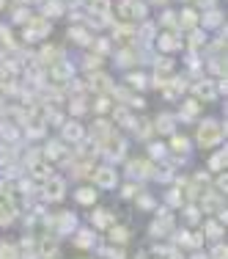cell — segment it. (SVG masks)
Masks as SVG:
<instances>
[{"label":"cell","instance_id":"1","mask_svg":"<svg viewBox=\"0 0 228 259\" xmlns=\"http://www.w3.org/2000/svg\"><path fill=\"white\" fill-rule=\"evenodd\" d=\"M149 3L146 0H113V14L119 17V22H129V25H138V22L151 20L149 17Z\"/></svg>","mask_w":228,"mask_h":259},{"label":"cell","instance_id":"2","mask_svg":"<svg viewBox=\"0 0 228 259\" xmlns=\"http://www.w3.org/2000/svg\"><path fill=\"white\" fill-rule=\"evenodd\" d=\"M223 138H225V127H223V121L214 119V116L201 119L198 127H195V144H198L201 149H212V146H217Z\"/></svg>","mask_w":228,"mask_h":259},{"label":"cell","instance_id":"3","mask_svg":"<svg viewBox=\"0 0 228 259\" xmlns=\"http://www.w3.org/2000/svg\"><path fill=\"white\" fill-rule=\"evenodd\" d=\"M50 33H52V22L44 20L41 14H33L25 25H22V39H25V45H39V41L50 39Z\"/></svg>","mask_w":228,"mask_h":259},{"label":"cell","instance_id":"4","mask_svg":"<svg viewBox=\"0 0 228 259\" xmlns=\"http://www.w3.org/2000/svg\"><path fill=\"white\" fill-rule=\"evenodd\" d=\"M190 91V75H170L168 80H165L162 85H159V97H162L168 105H174L182 100V94H187Z\"/></svg>","mask_w":228,"mask_h":259},{"label":"cell","instance_id":"5","mask_svg":"<svg viewBox=\"0 0 228 259\" xmlns=\"http://www.w3.org/2000/svg\"><path fill=\"white\" fill-rule=\"evenodd\" d=\"M119 171H116L113 163H104V165H94V174H91V185L96 190H116L119 185Z\"/></svg>","mask_w":228,"mask_h":259},{"label":"cell","instance_id":"6","mask_svg":"<svg viewBox=\"0 0 228 259\" xmlns=\"http://www.w3.org/2000/svg\"><path fill=\"white\" fill-rule=\"evenodd\" d=\"M75 72H77L75 61L61 58V61H55L52 66H47V80H52L50 85H58V89H64V85L69 83L72 77H75Z\"/></svg>","mask_w":228,"mask_h":259},{"label":"cell","instance_id":"7","mask_svg":"<svg viewBox=\"0 0 228 259\" xmlns=\"http://www.w3.org/2000/svg\"><path fill=\"white\" fill-rule=\"evenodd\" d=\"M154 47L159 50V55H174L179 50H184V33H179V30H159L157 39H154Z\"/></svg>","mask_w":228,"mask_h":259},{"label":"cell","instance_id":"8","mask_svg":"<svg viewBox=\"0 0 228 259\" xmlns=\"http://www.w3.org/2000/svg\"><path fill=\"white\" fill-rule=\"evenodd\" d=\"M58 138L64 141L66 146H77V144H83L88 135H85V124L80 119H66L64 124L58 127Z\"/></svg>","mask_w":228,"mask_h":259},{"label":"cell","instance_id":"9","mask_svg":"<svg viewBox=\"0 0 228 259\" xmlns=\"http://www.w3.org/2000/svg\"><path fill=\"white\" fill-rule=\"evenodd\" d=\"M190 94H193L201 105L203 102H214L220 97L217 85H214V77H201V80H195V83H190Z\"/></svg>","mask_w":228,"mask_h":259},{"label":"cell","instance_id":"10","mask_svg":"<svg viewBox=\"0 0 228 259\" xmlns=\"http://www.w3.org/2000/svg\"><path fill=\"white\" fill-rule=\"evenodd\" d=\"M127 168H129V177H138V180H151L154 174H157V163L154 160H149V157H129L127 160Z\"/></svg>","mask_w":228,"mask_h":259},{"label":"cell","instance_id":"11","mask_svg":"<svg viewBox=\"0 0 228 259\" xmlns=\"http://www.w3.org/2000/svg\"><path fill=\"white\" fill-rule=\"evenodd\" d=\"M41 193H44V201H52V204H58V201L66 199V180L58 174H52L50 180L41 185Z\"/></svg>","mask_w":228,"mask_h":259},{"label":"cell","instance_id":"12","mask_svg":"<svg viewBox=\"0 0 228 259\" xmlns=\"http://www.w3.org/2000/svg\"><path fill=\"white\" fill-rule=\"evenodd\" d=\"M113 133H116V127H113V121H110L107 116H96L94 124H91V130H85V135H91V141H94L96 146L104 144Z\"/></svg>","mask_w":228,"mask_h":259},{"label":"cell","instance_id":"13","mask_svg":"<svg viewBox=\"0 0 228 259\" xmlns=\"http://www.w3.org/2000/svg\"><path fill=\"white\" fill-rule=\"evenodd\" d=\"M223 9L220 6H214V9H206V11H201V17H198V28H203L206 33H212V30H223L225 28V20H223Z\"/></svg>","mask_w":228,"mask_h":259},{"label":"cell","instance_id":"14","mask_svg":"<svg viewBox=\"0 0 228 259\" xmlns=\"http://www.w3.org/2000/svg\"><path fill=\"white\" fill-rule=\"evenodd\" d=\"M151 124H154V133H157V135H174V133H179V121H176L174 110H159V113L151 119Z\"/></svg>","mask_w":228,"mask_h":259},{"label":"cell","instance_id":"15","mask_svg":"<svg viewBox=\"0 0 228 259\" xmlns=\"http://www.w3.org/2000/svg\"><path fill=\"white\" fill-rule=\"evenodd\" d=\"M72 152V146H66L61 138H50L44 144V149H41V160H47V163H58V160H66Z\"/></svg>","mask_w":228,"mask_h":259},{"label":"cell","instance_id":"16","mask_svg":"<svg viewBox=\"0 0 228 259\" xmlns=\"http://www.w3.org/2000/svg\"><path fill=\"white\" fill-rule=\"evenodd\" d=\"M85 80H88V94L94 91V94H110V89L116 85V80L107 75L104 69H99V72H91V75H85Z\"/></svg>","mask_w":228,"mask_h":259},{"label":"cell","instance_id":"17","mask_svg":"<svg viewBox=\"0 0 228 259\" xmlns=\"http://www.w3.org/2000/svg\"><path fill=\"white\" fill-rule=\"evenodd\" d=\"M182 105H179V110H176V121L179 124H190V121H195L201 116V110H203V105L195 100V97H187V100H179Z\"/></svg>","mask_w":228,"mask_h":259},{"label":"cell","instance_id":"18","mask_svg":"<svg viewBox=\"0 0 228 259\" xmlns=\"http://www.w3.org/2000/svg\"><path fill=\"white\" fill-rule=\"evenodd\" d=\"M94 30H88L80 22V25H69V30H66V39H69V45H75L80 47V50H88L91 47V41H94Z\"/></svg>","mask_w":228,"mask_h":259},{"label":"cell","instance_id":"19","mask_svg":"<svg viewBox=\"0 0 228 259\" xmlns=\"http://www.w3.org/2000/svg\"><path fill=\"white\" fill-rule=\"evenodd\" d=\"M170 229H174V215H170V209H157V215H154V221L149 226V234L151 237H168Z\"/></svg>","mask_w":228,"mask_h":259},{"label":"cell","instance_id":"20","mask_svg":"<svg viewBox=\"0 0 228 259\" xmlns=\"http://www.w3.org/2000/svg\"><path fill=\"white\" fill-rule=\"evenodd\" d=\"M198 17H201L198 9H193V6H182V9L176 11V30L179 33H187V30L198 28Z\"/></svg>","mask_w":228,"mask_h":259},{"label":"cell","instance_id":"21","mask_svg":"<svg viewBox=\"0 0 228 259\" xmlns=\"http://www.w3.org/2000/svg\"><path fill=\"white\" fill-rule=\"evenodd\" d=\"M121 83L127 85L129 91H149V72H143V69H129L124 72V77H121Z\"/></svg>","mask_w":228,"mask_h":259},{"label":"cell","instance_id":"22","mask_svg":"<svg viewBox=\"0 0 228 259\" xmlns=\"http://www.w3.org/2000/svg\"><path fill=\"white\" fill-rule=\"evenodd\" d=\"M206 41H209V33L203 28H193L184 33V50L190 53H203L206 50Z\"/></svg>","mask_w":228,"mask_h":259},{"label":"cell","instance_id":"23","mask_svg":"<svg viewBox=\"0 0 228 259\" xmlns=\"http://www.w3.org/2000/svg\"><path fill=\"white\" fill-rule=\"evenodd\" d=\"M66 110H69V119H80L83 113L91 110V94H72L66 100Z\"/></svg>","mask_w":228,"mask_h":259},{"label":"cell","instance_id":"24","mask_svg":"<svg viewBox=\"0 0 228 259\" xmlns=\"http://www.w3.org/2000/svg\"><path fill=\"white\" fill-rule=\"evenodd\" d=\"M168 152H174V155L179 157H190V152H193V141L187 138V135H182V133H174V135H168Z\"/></svg>","mask_w":228,"mask_h":259},{"label":"cell","instance_id":"25","mask_svg":"<svg viewBox=\"0 0 228 259\" xmlns=\"http://www.w3.org/2000/svg\"><path fill=\"white\" fill-rule=\"evenodd\" d=\"M52 229L55 234H72L77 229V215L75 212H58V215H52Z\"/></svg>","mask_w":228,"mask_h":259},{"label":"cell","instance_id":"26","mask_svg":"<svg viewBox=\"0 0 228 259\" xmlns=\"http://www.w3.org/2000/svg\"><path fill=\"white\" fill-rule=\"evenodd\" d=\"M72 245H75V248H94L96 232L91 229V226H77V229L72 232Z\"/></svg>","mask_w":228,"mask_h":259},{"label":"cell","instance_id":"27","mask_svg":"<svg viewBox=\"0 0 228 259\" xmlns=\"http://www.w3.org/2000/svg\"><path fill=\"white\" fill-rule=\"evenodd\" d=\"M83 61H77V69H83L85 75H91V72H99L104 69V58L102 55H96V53H91V50H83V55H80Z\"/></svg>","mask_w":228,"mask_h":259},{"label":"cell","instance_id":"28","mask_svg":"<svg viewBox=\"0 0 228 259\" xmlns=\"http://www.w3.org/2000/svg\"><path fill=\"white\" fill-rule=\"evenodd\" d=\"M110 226H116V215L113 209H104V207H96L94 215H91V229H110Z\"/></svg>","mask_w":228,"mask_h":259},{"label":"cell","instance_id":"29","mask_svg":"<svg viewBox=\"0 0 228 259\" xmlns=\"http://www.w3.org/2000/svg\"><path fill=\"white\" fill-rule=\"evenodd\" d=\"M88 17L113 20V0H88Z\"/></svg>","mask_w":228,"mask_h":259},{"label":"cell","instance_id":"30","mask_svg":"<svg viewBox=\"0 0 228 259\" xmlns=\"http://www.w3.org/2000/svg\"><path fill=\"white\" fill-rule=\"evenodd\" d=\"M96 199H99V193H96L94 185H80V188L75 190V201L83 204V207H94Z\"/></svg>","mask_w":228,"mask_h":259},{"label":"cell","instance_id":"31","mask_svg":"<svg viewBox=\"0 0 228 259\" xmlns=\"http://www.w3.org/2000/svg\"><path fill=\"white\" fill-rule=\"evenodd\" d=\"M41 17H44V20H50V22L66 17L64 3H61V0H44V3H41Z\"/></svg>","mask_w":228,"mask_h":259},{"label":"cell","instance_id":"32","mask_svg":"<svg viewBox=\"0 0 228 259\" xmlns=\"http://www.w3.org/2000/svg\"><path fill=\"white\" fill-rule=\"evenodd\" d=\"M113 100H110V94H94L91 97V113L94 116H107L110 110H113Z\"/></svg>","mask_w":228,"mask_h":259},{"label":"cell","instance_id":"33","mask_svg":"<svg viewBox=\"0 0 228 259\" xmlns=\"http://www.w3.org/2000/svg\"><path fill=\"white\" fill-rule=\"evenodd\" d=\"M28 171H30V177H33V180L39 182V185H44V182L52 177V163H47V160H39V163H33Z\"/></svg>","mask_w":228,"mask_h":259},{"label":"cell","instance_id":"34","mask_svg":"<svg viewBox=\"0 0 228 259\" xmlns=\"http://www.w3.org/2000/svg\"><path fill=\"white\" fill-rule=\"evenodd\" d=\"M132 135L138 141H143V144H149V141H154V124H151V119H138V124H135V130H132Z\"/></svg>","mask_w":228,"mask_h":259},{"label":"cell","instance_id":"35","mask_svg":"<svg viewBox=\"0 0 228 259\" xmlns=\"http://www.w3.org/2000/svg\"><path fill=\"white\" fill-rule=\"evenodd\" d=\"M228 163V152L225 149H214V155L206 160V171H214V174H223Z\"/></svg>","mask_w":228,"mask_h":259},{"label":"cell","instance_id":"36","mask_svg":"<svg viewBox=\"0 0 228 259\" xmlns=\"http://www.w3.org/2000/svg\"><path fill=\"white\" fill-rule=\"evenodd\" d=\"M17 160H20V149H17V144H0V168L14 165Z\"/></svg>","mask_w":228,"mask_h":259},{"label":"cell","instance_id":"37","mask_svg":"<svg viewBox=\"0 0 228 259\" xmlns=\"http://www.w3.org/2000/svg\"><path fill=\"white\" fill-rule=\"evenodd\" d=\"M223 55H209L203 64H206V72L209 75H214V80H220V77H225V64H223Z\"/></svg>","mask_w":228,"mask_h":259},{"label":"cell","instance_id":"38","mask_svg":"<svg viewBox=\"0 0 228 259\" xmlns=\"http://www.w3.org/2000/svg\"><path fill=\"white\" fill-rule=\"evenodd\" d=\"M154 22H157L159 30H176V11L174 9H159V17Z\"/></svg>","mask_w":228,"mask_h":259},{"label":"cell","instance_id":"39","mask_svg":"<svg viewBox=\"0 0 228 259\" xmlns=\"http://www.w3.org/2000/svg\"><path fill=\"white\" fill-rule=\"evenodd\" d=\"M223 232H225V229H223V224H220V221H214V218H206V221H203V234H206L212 243H220Z\"/></svg>","mask_w":228,"mask_h":259},{"label":"cell","instance_id":"40","mask_svg":"<svg viewBox=\"0 0 228 259\" xmlns=\"http://www.w3.org/2000/svg\"><path fill=\"white\" fill-rule=\"evenodd\" d=\"M30 17H33L30 6H11V22H14V25H25Z\"/></svg>","mask_w":228,"mask_h":259},{"label":"cell","instance_id":"41","mask_svg":"<svg viewBox=\"0 0 228 259\" xmlns=\"http://www.w3.org/2000/svg\"><path fill=\"white\" fill-rule=\"evenodd\" d=\"M146 149H149V152H146V157H149V160L168 157V146H165L162 141H149V144H146Z\"/></svg>","mask_w":228,"mask_h":259},{"label":"cell","instance_id":"42","mask_svg":"<svg viewBox=\"0 0 228 259\" xmlns=\"http://www.w3.org/2000/svg\"><path fill=\"white\" fill-rule=\"evenodd\" d=\"M129 237H132V232L127 229V226H110V243H119V245H127Z\"/></svg>","mask_w":228,"mask_h":259},{"label":"cell","instance_id":"43","mask_svg":"<svg viewBox=\"0 0 228 259\" xmlns=\"http://www.w3.org/2000/svg\"><path fill=\"white\" fill-rule=\"evenodd\" d=\"M17 221V209L6 201H0V226H11Z\"/></svg>","mask_w":228,"mask_h":259},{"label":"cell","instance_id":"44","mask_svg":"<svg viewBox=\"0 0 228 259\" xmlns=\"http://www.w3.org/2000/svg\"><path fill=\"white\" fill-rule=\"evenodd\" d=\"M184 207V221H187V226H195L201 221V209H198V204H193V201H190V204H182Z\"/></svg>","mask_w":228,"mask_h":259},{"label":"cell","instance_id":"45","mask_svg":"<svg viewBox=\"0 0 228 259\" xmlns=\"http://www.w3.org/2000/svg\"><path fill=\"white\" fill-rule=\"evenodd\" d=\"M0 259H20V245L0 243Z\"/></svg>","mask_w":228,"mask_h":259},{"label":"cell","instance_id":"46","mask_svg":"<svg viewBox=\"0 0 228 259\" xmlns=\"http://www.w3.org/2000/svg\"><path fill=\"white\" fill-rule=\"evenodd\" d=\"M165 204H168V207H182L184 204V196H179L176 188H168V190H165Z\"/></svg>","mask_w":228,"mask_h":259},{"label":"cell","instance_id":"47","mask_svg":"<svg viewBox=\"0 0 228 259\" xmlns=\"http://www.w3.org/2000/svg\"><path fill=\"white\" fill-rule=\"evenodd\" d=\"M138 193H140V185L135 182V180H132V182H127L124 188H121V199H135Z\"/></svg>","mask_w":228,"mask_h":259},{"label":"cell","instance_id":"48","mask_svg":"<svg viewBox=\"0 0 228 259\" xmlns=\"http://www.w3.org/2000/svg\"><path fill=\"white\" fill-rule=\"evenodd\" d=\"M135 204H138L140 209H151L154 207V196L151 193H138L135 196Z\"/></svg>","mask_w":228,"mask_h":259},{"label":"cell","instance_id":"49","mask_svg":"<svg viewBox=\"0 0 228 259\" xmlns=\"http://www.w3.org/2000/svg\"><path fill=\"white\" fill-rule=\"evenodd\" d=\"M209 259H228V248H225V243H214V248L206 254Z\"/></svg>","mask_w":228,"mask_h":259},{"label":"cell","instance_id":"50","mask_svg":"<svg viewBox=\"0 0 228 259\" xmlns=\"http://www.w3.org/2000/svg\"><path fill=\"white\" fill-rule=\"evenodd\" d=\"M99 254L104 259H127V254H124V248H121V245H119V248H102Z\"/></svg>","mask_w":228,"mask_h":259},{"label":"cell","instance_id":"51","mask_svg":"<svg viewBox=\"0 0 228 259\" xmlns=\"http://www.w3.org/2000/svg\"><path fill=\"white\" fill-rule=\"evenodd\" d=\"M146 3H149V9H151V6H154V9H168L170 0H146Z\"/></svg>","mask_w":228,"mask_h":259},{"label":"cell","instance_id":"52","mask_svg":"<svg viewBox=\"0 0 228 259\" xmlns=\"http://www.w3.org/2000/svg\"><path fill=\"white\" fill-rule=\"evenodd\" d=\"M176 3H182V6H193V0H176Z\"/></svg>","mask_w":228,"mask_h":259},{"label":"cell","instance_id":"53","mask_svg":"<svg viewBox=\"0 0 228 259\" xmlns=\"http://www.w3.org/2000/svg\"><path fill=\"white\" fill-rule=\"evenodd\" d=\"M193 259H209V256H206V254H195Z\"/></svg>","mask_w":228,"mask_h":259},{"label":"cell","instance_id":"54","mask_svg":"<svg viewBox=\"0 0 228 259\" xmlns=\"http://www.w3.org/2000/svg\"><path fill=\"white\" fill-rule=\"evenodd\" d=\"M132 259H146V254H138V256H132Z\"/></svg>","mask_w":228,"mask_h":259},{"label":"cell","instance_id":"55","mask_svg":"<svg viewBox=\"0 0 228 259\" xmlns=\"http://www.w3.org/2000/svg\"><path fill=\"white\" fill-rule=\"evenodd\" d=\"M0 89H3V85H0Z\"/></svg>","mask_w":228,"mask_h":259}]
</instances>
